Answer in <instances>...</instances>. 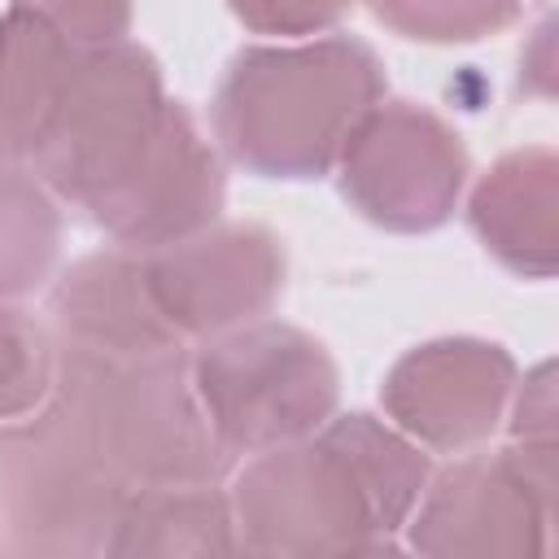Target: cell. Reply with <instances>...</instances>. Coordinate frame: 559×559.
Here are the masks:
<instances>
[{"label": "cell", "mask_w": 559, "mask_h": 559, "mask_svg": "<svg viewBox=\"0 0 559 559\" xmlns=\"http://www.w3.org/2000/svg\"><path fill=\"white\" fill-rule=\"evenodd\" d=\"M428 485V459L371 415H345L314 441L258 450L231 520L249 555H376Z\"/></svg>", "instance_id": "1"}, {"label": "cell", "mask_w": 559, "mask_h": 559, "mask_svg": "<svg viewBox=\"0 0 559 559\" xmlns=\"http://www.w3.org/2000/svg\"><path fill=\"white\" fill-rule=\"evenodd\" d=\"M380 92V61L358 39L245 48L218 87L214 131L240 166L306 179L341 157Z\"/></svg>", "instance_id": "2"}, {"label": "cell", "mask_w": 559, "mask_h": 559, "mask_svg": "<svg viewBox=\"0 0 559 559\" xmlns=\"http://www.w3.org/2000/svg\"><path fill=\"white\" fill-rule=\"evenodd\" d=\"M52 389V402H61L127 489L214 485L231 467V450L210 428L179 349L100 354L57 345Z\"/></svg>", "instance_id": "3"}, {"label": "cell", "mask_w": 559, "mask_h": 559, "mask_svg": "<svg viewBox=\"0 0 559 559\" xmlns=\"http://www.w3.org/2000/svg\"><path fill=\"white\" fill-rule=\"evenodd\" d=\"M166 105L157 66L144 48L127 39L79 48L31 162L61 197L92 214L153 153Z\"/></svg>", "instance_id": "4"}, {"label": "cell", "mask_w": 559, "mask_h": 559, "mask_svg": "<svg viewBox=\"0 0 559 559\" xmlns=\"http://www.w3.org/2000/svg\"><path fill=\"white\" fill-rule=\"evenodd\" d=\"M127 493L61 402L0 428V550L105 555Z\"/></svg>", "instance_id": "5"}, {"label": "cell", "mask_w": 559, "mask_h": 559, "mask_svg": "<svg viewBox=\"0 0 559 559\" xmlns=\"http://www.w3.org/2000/svg\"><path fill=\"white\" fill-rule=\"evenodd\" d=\"M192 384L218 441L271 450L314 432L336 406V367L319 341L284 323H253L197 354Z\"/></svg>", "instance_id": "6"}, {"label": "cell", "mask_w": 559, "mask_h": 559, "mask_svg": "<svg viewBox=\"0 0 559 559\" xmlns=\"http://www.w3.org/2000/svg\"><path fill=\"white\" fill-rule=\"evenodd\" d=\"M345 197L380 227H437L467 175L459 135L415 105H376L341 148Z\"/></svg>", "instance_id": "7"}, {"label": "cell", "mask_w": 559, "mask_h": 559, "mask_svg": "<svg viewBox=\"0 0 559 559\" xmlns=\"http://www.w3.org/2000/svg\"><path fill=\"white\" fill-rule=\"evenodd\" d=\"M135 253L153 306L179 336L249 323L284 288V249L253 223H205L201 231Z\"/></svg>", "instance_id": "8"}, {"label": "cell", "mask_w": 559, "mask_h": 559, "mask_svg": "<svg viewBox=\"0 0 559 559\" xmlns=\"http://www.w3.org/2000/svg\"><path fill=\"white\" fill-rule=\"evenodd\" d=\"M555 493L542 489L524 463L507 454H476L445 467L411 528V546L424 555L515 559L546 550V524Z\"/></svg>", "instance_id": "9"}, {"label": "cell", "mask_w": 559, "mask_h": 559, "mask_svg": "<svg viewBox=\"0 0 559 559\" xmlns=\"http://www.w3.org/2000/svg\"><path fill=\"white\" fill-rule=\"evenodd\" d=\"M515 367L485 341H432L411 349L384 384L389 415L437 450H463L493 432Z\"/></svg>", "instance_id": "10"}, {"label": "cell", "mask_w": 559, "mask_h": 559, "mask_svg": "<svg viewBox=\"0 0 559 559\" xmlns=\"http://www.w3.org/2000/svg\"><path fill=\"white\" fill-rule=\"evenodd\" d=\"M223 205V166L179 105H166L153 153L92 218L127 249H157L201 231Z\"/></svg>", "instance_id": "11"}, {"label": "cell", "mask_w": 559, "mask_h": 559, "mask_svg": "<svg viewBox=\"0 0 559 559\" xmlns=\"http://www.w3.org/2000/svg\"><path fill=\"white\" fill-rule=\"evenodd\" d=\"M52 323L57 345L100 354L179 349V332L148 297L135 249H109L74 262L52 293Z\"/></svg>", "instance_id": "12"}, {"label": "cell", "mask_w": 559, "mask_h": 559, "mask_svg": "<svg viewBox=\"0 0 559 559\" xmlns=\"http://www.w3.org/2000/svg\"><path fill=\"white\" fill-rule=\"evenodd\" d=\"M79 44L52 22L13 4L0 22V157H35L48 118L70 83Z\"/></svg>", "instance_id": "13"}, {"label": "cell", "mask_w": 559, "mask_h": 559, "mask_svg": "<svg viewBox=\"0 0 559 559\" xmlns=\"http://www.w3.org/2000/svg\"><path fill=\"white\" fill-rule=\"evenodd\" d=\"M480 240L524 275L555 271V157L528 148L502 157L472 197Z\"/></svg>", "instance_id": "14"}, {"label": "cell", "mask_w": 559, "mask_h": 559, "mask_svg": "<svg viewBox=\"0 0 559 559\" xmlns=\"http://www.w3.org/2000/svg\"><path fill=\"white\" fill-rule=\"evenodd\" d=\"M231 502L214 485L131 489L105 555H231Z\"/></svg>", "instance_id": "15"}, {"label": "cell", "mask_w": 559, "mask_h": 559, "mask_svg": "<svg viewBox=\"0 0 559 559\" xmlns=\"http://www.w3.org/2000/svg\"><path fill=\"white\" fill-rule=\"evenodd\" d=\"M57 210L44 183L0 157V297L35 288L57 258Z\"/></svg>", "instance_id": "16"}, {"label": "cell", "mask_w": 559, "mask_h": 559, "mask_svg": "<svg viewBox=\"0 0 559 559\" xmlns=\"http://www.w3.org/2000/svg\"><path fill=\"white\" fill-rule=\"evenodd\" d=\"M52 336L26 310L0 306V419L31 411L52 389Z\"/></svg>", "instance_id": "17"}, {"label": "cell", "mask_w": 559, "mask_h": 559, "mask_svg": "<svg viewBox=\"0 0 559 559\" xmlns=\"http://www.w3.org/2000/svg\"><path fill=\"white\" fill-rule=\"evenodd\" d=\"M371 9L411 39H480L507 26L520 0H371Z\"/></svg>", "instance_id": "18"}, {"label": "cell", "mask_w": 559, "mask_h": 559, "mask_svg": "<svg viewBox=\"0 0 559 559\" xmlns=\"http://www.w3.org/2000/svg\"><path fill=\"white\" fill-rule=\"evenodd\" d=\"M22 9L52 22L70 44H109L127 31V0H17Z\"/></svg>", "instance_id": "19"}, {"label": "cell", "mask_w": 559, "mask_h": 559, "mask_svg": "<svg viewBox=\"0 0 559 559\" xmlns=\"http://www.w3.org/2000/svg\"><path fill=\"white\" fill-rule=\"evenodd\" d=\"M236 17L266 35H310L332 26L349 0H231Z\"/></svg>", "instance_id": "20"}]
</instances>
